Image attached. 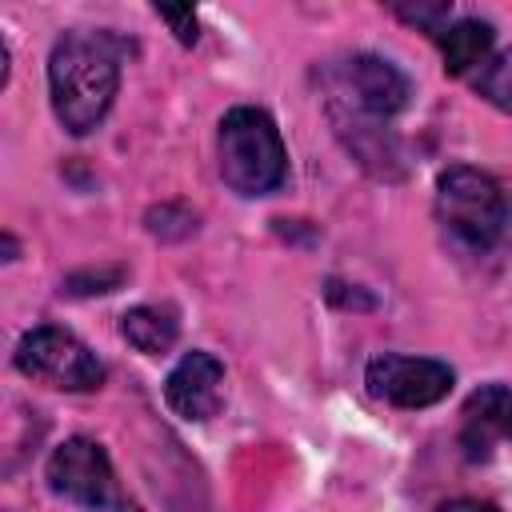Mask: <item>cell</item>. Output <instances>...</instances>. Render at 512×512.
Listing matches in <instances>:
<instances>
[{
  "instance_id": "1",
  "label": "cell",
  "mask_w": 512,
  "mask_h": 512,
  "mask_svg": "<svg viewBox=\"0 0 512 512\" xmlns=\"http://www.w3.org/2000/svg\"><path fill=\"white\" fill-rule=\"evenodd\" d=\"M124 44L112 32H64L48 56L52 112L72 136H88L112 108L120 88Z\"/></svg>"
},
{
  "instance_id": "2",
  "label": "cell",
  "mask_w": 512,
  "mask_h": 512,
  "mask_svg": "<svg viewBox=\"0 0 512 512\" xmlns=\"http://www.w3.org/2000/svg\"><path fill=\"white\" fill-rule=\"evenodd\" d=\"M220 180L236 196H268L288 176V152L264 108L240 104L220 120Z\"/></svg>"
},
{
  "instance_id": "3",
  "label": "cell",
  "mask_w": 512,
  "mask_h": 512,
  "mask_svg": "<svg viewBox=\"0 0 512 512\" xmlns=\"http://www.w3.org/2000/svg\"><path fill=\"white\" fill-rule=\"evenodd\" d=\"M436 220L468 248H492L504 232L508 220V200L500 184L472 168V164H452L436 180Z\"/></svg>"
},
{
  "instance_id": "4",
  "label": "cell",
  "mask_w": 512,
  "mask_h": 512,
  "mask_svg": "<svg viewBox=\"0 0 512 512\" xmlns=\"http://www.w3.org/2000/svg\"><path fill=\"white\" fill-rule=\"evenodd\" d=\"M12 364L28 380L64 392H92L104 384V364L96 360V352L60 324H36L32 332H24Z\"/></svg>"
},
{
  "instance_id": "5",
  "label": "cell",
  "mask_w": 512,
  "mask_h": 512,
  "mask_svg": "<svg viewBox=\"0 0 512 512\" xmlns=\"http://www.w3.org/2000/svg\"><path fill=\"white\" fill-rule=\"evenodd\" d=\"M324 80H328L332 104L352 108V112L372 116V120H392L396 112H404V104L412 96L408 76L392 60L372 56V52H356V56L332 64L324 72Z\"/></svg>"
},
{
  "instance_id": "6",
  "label": "cell",
  "mask_w": 512,
  "mask_h": 512,
  "mask_svg": "<svg viewBox=\"0 0 512 512\" xmlns=\"http://www.w3.org/2000/svg\"><path fill=\"white\" fill-rule=\"evenodd\" d=\"M44 480L56 496H64L68 504H80L88 512H100L112 504L124 508V500L116 492L112 460H108L104 444H96L92 436H68L64 444H56L44 464Z\"/></svg>"
},
{
  "instance_id": "7",
  "label": "cell",
  "mask_w": 512,
  "mask_h": 512,
  "mask_svg": "<svg viewBox=\"0 0 512 512\" xmlns=\"http://www.w3.org/2000/svg\"><path fill=\"white\" fill-rule=\"evenodd\" d=\"M364 384L376 400H384L392 408H428V404H440L452 392L456 376L444 360L384 352V356L368 360Z\"/></svg>"
},
{
  "instance_id": "8",
  "label": "cell",
  "mask_w": 512,
  "mask_h": 512,
  "mask_svg": "<svg viewBox=\"0 0 512 512\" xmlns=\"http://www.w3.org/2000/svg\"><path fill=\"white\" fill-rule=\"evenodd\" d=\"M164 404L180 420H212L224 404V364L212 352H184L164 380Z\"/></svg>"
},
{
  "instance_id": "9",
  "label": "cell",
  "mask_w": 512,
  "mask_h": 512,
  "mask_svg": "<svg viewBox=\"0 0 512 512\" xmlns=\"http://www.w3.org/2000/svg\"><path fill=\"white\" fill-rule=\"evenodd\" d=\"M328 120L340 136V144L352 152V160L380 176V180H396L404 176V152H400V140L396 132L388 128V120H372V116H360L352 108H340L328 100Z\"/></svg>"
},
{
  "instance_id": "10",
  "label": "cell",
  "mask_w": 512,
  "mask_h": 512,
  "mask_svg": "<svg viewBox=\"0 0 512 512\" xmlns=\"http://www.w3.org/2000/svg\"><path fill=\"white\" fill-rule=\"evenodd\" d=\"M500 440H512V388L480 384L460 408V448L468 460H488Z\"/></svg>"
},
{
  "instance_id": "11",
  "label": "cell",
  "mask_w": 512,
  "mask_h": 512,
  "mask_svg": "<svg viewBox=\"0 0 512 512\" xmlns=\"http://www.w3.org/2000/svg\"><path fill=\"white\" fill-rule=\"evenodd\" d=\"M492 40H496V32H492L488 20H456V24H448L436 36L440 56H444V72L464 76L468 68L484 64L488 52H492Z\"/></svg>"
},
{
  "instance_id": "12",
  "label": "cell",
  "mask_w": 512,
  "mask_h": 512,
  "mask_svg": "<svg viewBox=\"0 0 512 512\" xmlns=\"http://www.w3.org/2000/svg\"><path fill=\"white\" fill-rule=\"evenodd\" d=\"M120 336H124L136 352H144V356H164V352L176 344L180 324H176V316H172L168 308L140 304V308H128V312L120 316Z\"/></svg>"
},
{
  "instance_id": "13",
  "label": "cell",
  "mask_w": 512,
  "mask_h": 512,
  "mask_svg": "<svg viewBox=\"0 0 512 512\" xmlns=\"http://www.w3.org/2000/svg\"><path fill=\"white\" fill-rule=\"evenodd\" d=\"M472 88L500 112L512 116V48L500 52V56H488L480 64V72L472 76Z\"/></svg>"
},
{
  "instance_id": "14",
  "label": "cell",
  "mask_w": 512,
  "mask_h": 512,
  "mask_svg": "<svg viewBox=\"0 0 512 512\" xmlns=\"http://www.w3.org/2000/svg\"><path fill=\"white\" fill-rule=\"evenodd\" d=\"M144 224L160 240H184L196 232V212L188 204H156L144 212Z\"/></svg>"
},
{
  "instance_id": "15",
  "label": "cell",
  "mask_w": 512,
  "mask_h": 512,
  "mask_svg": "<svg viewBox=\"0 0 512 512\" xmlns=\"http://www.w3.org/2000/svg\"><path fill=\"white\" fill-rule=\"evenodd\" d=\"M120 280H124V268H96V272L88 268V272H72L64 288L72 296H92V292H112Z\"/></svg>"
},
{
  "instance_id": "16",
  "label": "cell",
  "mask_w": 512,
  "mask_h": 512,
  "mask_svg": "<svg viewBox=\"0 0 512 512\" xmlns=\"http://www.w3.org/2000/svg\"><path fill=\"white\" fill-rule=\"evenodd\" d=\"M400 20H408V24H416V28H424V32H432V36H440L444 32V20H448V4H396L392 8Z\"/></svg>"
},
{
  "instance_id": "17",
  "label": "cell",
  "mask_w": 512,
  "mask_h": 512,
  "mask_svg": "<svg viewBox=\"0 0 512 512\" xmlns=\"http://www.w3.org/2000/svg\"><path fill=\"white\" fill-rule=\"evenodd\" d=\"M156 16L172 28V36H176L184 48H192V44L200 40V20H196L192 8H156Z\"/></svg>"
},
{
  "instance_id": "18",
  "label": "cell",
  "mask_w": 512,
  "mask_h": 512,
  "mask_svg": "<svg viewBox=\"0 0 512 512\" xmlns=\"http://www.w3.org/2000/svg\"><path fill=\"white\" fill-rule=\"evenodd\" d=\"M436 512H500L496 504L488 500H472V496H456V500H444Z\"/></svg>"
},
{
  "instance_id": "19",
  "label": "cell",
  "mask_w": 512,
  "mask_h": 512,
  "mask_svg": "<svg viewBox=\"0 0 512 512\" xmlns=\"http://www.w3.org/2000/svg\"><path fill=\"white\" fill-rule=\"evenodd\" d=\"M4 252H8V260H16V240L12 236H4Z\"/></svg>"
},
{
  "instance_id": "20",
  "label": "cell",
  "mask_w": 512,
  "mask_h": 512,
  "mask_svg": "<svg viewBox=\"0 0 512 512\" xmlns=\"http://www.w3.org/2000/svg\"><path fill=\"white\" fill-rule=\"evenodd\" d=\"M124 512H140V508H132V504H124Z\"/></svg>"
}]
</instances>
